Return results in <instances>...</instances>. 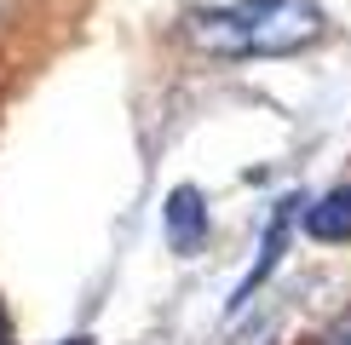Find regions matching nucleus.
Returning a JSON list of instances; mask_svg holds the SVG:
<instances>
[{
	"label": "nucleus",
	"instance_id": "nucleus-6",
	"mask_svg": "<svg viewBox=\"0 0 351 345\" xmlns=\"http://www.w3.org/2000/svg\"><path fill=\"white\" fill-rule=\"evenodd\" d=\"M64 345H93V340H86V334H81V340H64Z\"/></svg>",
	"mask_w": 351,
	"mask_h": 345
},
{
	"label": "nucleus",
	"instance_id": "nucleus-4",
	"mask_svg": "<svg viewBox=\"0 0 351 345\" xmlns=\"http://www.w3.org/2000/svg\"><path fill=\"white\" fill-rule=\"evenodd\" d=\"M294 207L300 201H282V207H276V219H271V236H265V248H259V265L247 270V282L237 288V299H230V311H242L247 299H254V288L271 277V265H276V253H282V242H288V219H294Z\"/></svg>",
	"mask_w": 351,
	"mask_h": 345
},
{
	"label": "nucleus",
	"instance_id": "nucleus-7",
	"mask_svg": "<svg viewBox=\"0 0 351 345\" xmlns=\"http://www.w3.org/2000/svg\"><path fill=\"white\" fill-rule=\"evenodd\" d=\"M340 345H351V340H340Z\"/></svg>",
	"mask_w": 351,
	"mask_h": 345
},
{
	"label": "nucleus",
	"instance_id": "nucleus-2",
	"mask_svg": "<svg viewBox=\"0 0 351 345\" xmlns=\"http://www.w3.org/2000/svg\"><path fill=\"white\" fill-rule=\"evenodd\" d=\"M167 242L173 253H202V242H208V201L196 184H179L167 196Z\"/></svg>",
	"mask_w": 351,
	"mask_h": 345
},
{
	"label": "nucleus",
	"instance_id": "nucleus-3",
	"mask_svg": "<svg viewBox=\"0 0 351 345\" xmlns=\"http://www.w3.org/2000/svg\"><path fill=\"white\" fill-rule=\"evenodd\" d=\"M305 236L328 242V248L351 242V184H334L328 196H317L311 207H305Z\"/></svg>",
	"mask_w": 351,
	"mask_h": 345
},
{
	"label": "nucleus",
	"instance_id": "nucleus-5",
	"mask_svg": "<svg viewBox=\"0 0 351 345\" xmlns=\"http://www.w3.org/2000/svg\"><path fill=\"white\" fill-rule=\"evenodd\" d=\"M0 345H12V328H6V311H0Z\"/></svg>",
	"mask_w": 351,
	"mask_h": 345
},
{
	"label": "nucleus",
	"instance_id": "nucleus-1",
	"mask_svg": "<svg viewBox=\"0 0 351 345\" xmlns=\"http://www.w3.org/2000/svg\"><path fill=\"white\" fill-rule=\"evenodd\" d=\"M184 29L213 58H294L323 35V6L317 0H230V6H196Z\"/></svg>",
	"mask_w": 351,
	"mask_h": 345
}]
</instances>
